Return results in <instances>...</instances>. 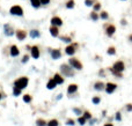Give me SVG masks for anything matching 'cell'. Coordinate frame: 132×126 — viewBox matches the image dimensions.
I'll list each match as a JSON object with an SVG mask.
<instances>
[{
    "label": "cell",
    "instance_id": "8d00e7d4",
    "mask_svg": "<svg viewBox=\"0 0 132 126\" xmlns=\"http://www.w3.org/2000/svg\"><path fill=\"white\" fill-rule=\"evenodd\" d=\"M85 118L89 119V118H90V113H89V112H85Z\"/></svg>",
    "mask_w": 132,
    "mask_h": 126
},
{
    "label": "cell",
    "instance_id": "2e32d148",
    "mask_svg": "<svg viewBox=\"0 0 132 126\" xmlns=\"http://www.w3.org/2000/svg\"><path fill=\"white\" fill-rule=\"evenodd\" d=\"M5 34L7 36H12L13 35V31H12V29H11V27L8 26V24H6L5 26Z\"/></svg>",
    "mask_w": 132,
    "mask_h": 126
},
{
    "label": "cell",
    "instance_id": "4dcf8cb0",
    "mask_svg": "<svg viewBox=\"0 0 132 126\" xmlns=\"http://www.w3.org/2000/svg\"><path fill=\"white\" fill-rule=\"evenodd\" d=\"M115 52H116L115 48H109V50H108V53L109 54H115Z\"/></svg>",
    "mask_w": 132,
    "mask_h": 126
},
{
    "label": "cell",
    "instance_id": "f1b7e54d",
    "mask_svg": "<svg viewBox=\"0 0 132 126\" xmlns=\"http://www.w3.org/2000/svg\"><path fill=\"white\" fill-rule=\"evenodd\" d=\"M23 101H24V102H27V103H29V102L31 101V97L29 95H26L24 97H23Z\"/></svg>",
    "mask_w": 132,
    "mask_h": 126
},
{
    "label": "cell",
    "instance_id": "ffe728a7",
    "mask_svg": "<svg viewBox=\"0 0 132 126\" xmlns=\"http://www.w3.org/2000/svg\"><path fill=\"white\" fill-rule=\"evenodd\" d=\"M99 18H100V16L97 15V13H96V12H95V10L90 13V19H92L93 21H97V20H99Z\"/></svg>",
    "mask_w": 132,
    "mask_h": 126
},
{
    "label": "cell",
    "instance_id": "f35d334b",
    "mask_svg": "<svg viewBox=\"0 0 132 126\" xmlns=\"http://www.w3.org/2000/svg\"><path fill=\"white\" fill-rule=\"evenodd\" d=\"M74 112H77V113H80V110H79V109H74Z\"/></svg>",
    "mask_w": 132,
    "mask_h": 126
},
{
    "label": "cell",
    "instance_id": "9a60e30c",
    "mask_svg": "<svg viewBox=\"0 0 132 126\" xmlns=\"http://www.w3.org/2000/svg\"><path fill=\"white\" fill-rule=\"evenodd\" d=\"M51 56H52L53 59H58V58H60V51L59 50H53L51 52Z\"/></svg>",
    "mask_w": 132,
    "mask_h": 126
},
{
    "label": "cell",
    "instance_id": "d4e9b609",
    "mask_svg": "<svg viewBox=\"0 0 132 126\" xmlns=\"http://www.w3.org/2000/svg\"><path fill=\"white\" fill-rule=\"evenodd\" d=\"M20 93H21V88H19L15 86V88H14V95L18 96V95H20Z\"/></svg>",
    "mask_w": 132,
    "mask_h": 126
},
{
    "label": "cell",
    "instance_id": "6da1fadb",
    "mask_svg": "<svg viewBox=\"0 0 132 126\" xmlns=\"http://www.w3.org/2000/svg\"><path fill=\"white\" fill-rule=\"evenodd\" d=\"M124 68H125V66H124L123 61H117V63H116V64L114 65V70H112V73L116 74V75H119V76H121L119 72L124 71Z\"/></svg>",
    "mask_w": 132,
    "mask_h": 126
},
{
    "label": "cell",
    "instance_id": "7402d4cb",
    "mask_svg": "<svg viewBox=\"0 0 132 126\" xmlns=\"http://www.w3.org/2000/svg\"><path fill=\"white\" fill-rule=\"evenodd\" d=\"M30 36L33 37V38H36V37L40 36V32H38V30H31L30 31Z\"/></svg>",
    "mask_w": 132,
    "mask_h": 126
},
{
    "label": "cell",
    "instance_id": "d6a6232c",
    "mask_svg": "<svg viewBox=\"0 0 132 126\" xmlns=\"http://www.w3.org/2000/svg\"><path fill=\"white\" fill-rule=\"evenodd\" d=\"M85 122H86V118L85 117H81V118H79V123L81 124V125H84L85 124Z\"/></svg>",
    "mask_w": 132,
    "mask_h": 126
},
{
    "label": "cell",
    "instance_id": "74e56055",
    "mask_svg": "<svg viewBox=\"0 0 132 126\" xmlns=\"http://www.w3.org/2000/svg\"><path fill=\"white\" fill-rule=\"evenodd\" d=\"M28 59H29L28 56H24V57H23V59H22V61H23V63H26V61H28Z\"/></svg>",
    "mask_w": 132,
    "mask_h": 126
},
{
    "label": "cell",
    "instance_id": "5bb4252c",
    "mask_svg": "<svg viewBox=\"0 0 132 126\" xmlns=\"http://www.w3.org/2000/svg\"><path fill=\"white\" fill-rule=\"evenodd\" d=\"M53 80H55V81L57 82V84H58V83L60 84V83H63V82H64V79H63L62 76L59 75V74H56V75L53 76Z\"/></svg>",
    "mask_w": 132,
    "mask_h": 126
},
{
    "label": "cell",
    "instance_id": "603a6c76",
    "mask_svg": "<svg viewBox=\"0 0 132 126\" xmlns=\"http://www.w3.org/2000/svg\"><path fill=\"white\" fill-rule=\"evenodd\" d=\"M103 87H104V84H103L102 82L95 83V89H97V90H102V89H103Z\"/></svg>",
    "mask_w": 132,
    "mask_h": 126
},
{
    "label": "cell",
    "instance_id": "3957f363",
    "mask_svg": "<svg viewBox=\"0 0 132 126\" xmlns=\"http://www.w3.org/2000/svg\"><path fill=\"white\" fill-rule=\"evenodd\" d=\"M27 84H28V79L27 78H21V79H19V80L15 81V86L19 88H21V89L27 87Z\"/></svg>",
    "mask_w": 132,
    "mask_h": 126
},
{
    "label": "cell",
    "instance_id": "30bf717a",
    "mask_svg": "<svg viewBox=\"0 0 132 126\" xmlns=\"http://www.w3.org/2000/svg\"><path fill=\"white\" fill-rule=\"evenodd\" d=\"M50 34L53 36V37H57L59 35V30H58V28L56 26H52L50 28Z\"/></svg>",
    "mask_w": 132,
    "mask_h": 126
},
{
    "label": "cell",
    "instance_id": "e575fe53",
    "mask_svg": "<svg viewBox=\"0 0 132 126\" xmlns=\"http://www.w3.org/2000/svg\"><path fill=\"white\" fill-rule=\"evenodd\" d=\"M93 102L96 104V103H99V102H100V98H99V97H94V98H93Z\"/></svg>",
    "mask_w": 132,
    "mask_h": 126
},
{
    "label": "cell",
    "instance_id": "83f0119b",
    "mask_svg": "<svg viewBox=\"0 0 132 126\" xmlns=\"http://www.w3.org/2000/svg\"><path fill=\"white\" fill-rule=\"evenodd\" d=\"M85 4H86V6H92V5H94V0H85Z\"/></svg>",
    "mask_w": 132,
    "mask_h": 126
},
{
    "label": "cell",
    "instance_id": "d590c367",
    "mask_svg": "<svg viewBox=\"0 0 132 126\" xmlns=\"http://www.w3.org/2000/svg\"><path fill=\"white\" fill-rule=\"evenodd\" d=\"M67 125H74V120H72V119H68V120H67Z\"/></svg>",
    "mask_w": 132,
    "mask_h": 126
},
{
    "label": "cell",
    "instance_id": "52a82bcc",
    "mask_svg": "<svg viewBox=\"0 0 132 126\" xmlns=\"http://www.w3.org/2000/svg\"><path fill=\"white\" fill-rule=\"evenodd\" d=\"M115 89H116V84L114 83H108L106 86V91L108 94H111L112 91H115Z\"/></svg>",
    "mask_w": 132,
    "mask_h": 126
},
{
    "label": "cell",
    "instance_id": "ab89813d",
    "mask_svg": "<svg viewBox=\"0 0 132 126\" xmlns=\"http://www.w3.org/2000/svg\"><path fill=\"white\" fill-rule=\"evenodd\" d=\"M128 110H129V111H130V110H132V105H130V104H129V106H128Z\"/></svg>",
    "mask_w": 132,
    "mask_h": 126
},
{
    "label": "cell",
    "instance_id": "4316f807",
    "mask_svg": "<svg viewBox=\"0 0 132 126\" xmlns=\"http://www.w3.org/2000/svg\"><path fill=\"white\" fill-rule=\"evenodd\" d=\"M36 124H37V126H44L45 124H46V123L44 122L43 119H38V120L36 122Z\"/></svg>",
    "mask_w": 132,
    "mask_h": 126
},
{
    "label": "cell",
    "instance_id": "8992f818",
    "mask_svg": "<svg viewBox=\"0 0 132 126\" xmlns=\"http://www.w3.org/2000/svg\"><path fill=\"white\" fill-rule=\"evenodd\" d=\"M51 24L52 26H56V27H59L63 24V21L60 18H58V16H53L52 19H51Z\"/></svg>",
    "mask_w": 132,
    "mask_h": 126
},
{
    "label": "cell",
    "instance_id": "7bdbcfd3",
    "mask_svg": "<svg viewBox=\"0 0 132 126\" xmlns=\"http://www.w3.org/2000/svg\"><path fill=\"white\" fill-rule=\"evenodd\" d=\"M129 38H130V41L132 42V35H130V37H129Z\"/></svg>",
    "mask_w": 132,
    "mask_h": 126
},
{
    "label": "cell",
    "instance_id": "4fadbf2b",
    "mask_svg": "<svg viewBox=\"0 0 132 126\" xmlns=\"http://www.w3.org/2000/svg\"><path fill=\"white\" fill-rule=\"evenodd\" d=\"M11 54L13 57H16L19 54V49L15 46V45H13L12 48H11Z\"/></svg>",
    "mask_w": 132,
    "mask_h": 126
},
{
    "label": "cell",
    "instance_id": "60d3db41",
    "mask_svg": "<svg viewBox=\"0 0 132 126\" xmlns=\"http://www.w3.org/2000/svg\"><path fill=\"white\" fill-rule=\"evenodd\" d=\"M116 118H117L118 120H119V119H121V116H119V113H117V117H116Z\"/></svg>",
    "mask_w": 132,
    "mask_h": 126
},
{
    "label": "cell",
    "instance_id": "ba28073f",
    "mask_svg": "<svg viewBox=\"0 0 132 126\" xmlns=\"http://www.w3.org/2000/svg\"><path fill=\"white\" fill-rule=\"evenodd\" d=\"M16 37H18V39H20V41H23V39L27 37V32L23 30H19L18 32H16Z\"/></svg>",
    "mask_w": 132,
    "mask_h": 126
},
{
    "label": "cell",
    "instance_id": "44dd1931",
    "mask_svg": "<svg viewBox=\"0 0 132 126\" xmlns=\"http://www.w3.org/2000/svg\"><path fill=\"white\" fill-rule=\"evenodd\" d=\"M66 7L67 8H73L74 7V0H68L67 2H66Z\"/></svg>",
    "mask_w": 132,
    "mask_h": 126
},
{
    "label": "cell",
    "instance_id": "b9f144b4",
    "mask_svg": "<svg viewBox=\"0 0 132 126\" xmlns=\"http://www.w3.org/2000/svg\"><path fill=\"white\" fill-rule=\"evenodd\" d=\"M104 126H114V125H112V124H106Z\"/></svg>",
    "mask_w": 132,
    "mask_h": 126
},
{
    "label": "cell",
    "instance_id": "1f68e13d",
    "mask_svg": "<svg viewBox=\"0 0 132 126\" xmlns=\"http://www.w3.org/2000/svg\"><path fill=\"white\" fill-rule=\"evenodd\" d=\"M41 5H49L50 4V0H40Z\"/></svg>",
    "mask_w": 132,
    "mask_h": 126
},
{
    "label": "cell",
    "instance_id": "5b68a950",
    "mask_svg": "<svg viewBox=\"0 0 132 126\" xmlns=\"http://www.w3.org/2000/svg\"><path fill=\"white\" fill-rule=\"evenodd\" d=\"M115 31H116V27L114 24H109V26H107L106 28V32L108 36H112L115 34Z\"/></svg>",
    "mask_w": 132,
    "mask_h": 126
},
{
    "label": "cell",
    "instance_id": "8fae6325",
    "mask_svg": "<svg viewBox=\"0 0 132 126\" xmlns=\"http://www.w3.org/2000/svg\"><path fill=\"white\" fill-rule=\"evenodd\" d=\"M31 54H33V57H34L35 59H37V58L40 57V50H38L37 46H34V48L31 49Z\"/></svg>",
    "mask_w": 132,
    "mask_h": 126
},
{
    "label": "cell",
    "instance_id": "ee69618b",
    "mask_svg": "<svg viewBox=\"0 0 132 126\" xmlns=\"http://www.w3.org/2000/svg\"><path fill=\"white\" fill-rule=\"evenodd\" d=\"M0 98H1V95H0Z\"/></svg>",
    "mask_w": 132,
    "mask_h": 126
},
{
    "label": "cell",
    "instance_id": "f546056e",
    "mask_svg": "<svg viewBox=\"0 0 132 126\" xmlns=\"http://www.w3.org/2000/svg\"><path fill=\"white\" fill-rule=\"evenodd\" d=\"M49 126H58V122L57 120H51L49 123Z\"/></svg>",
    "mask_w": 132,
    "mask_h": 126
},
{
    "label": "cell",
    "instance_id": "e0dca14e",
    "mask_svg": "<svg viewBox=\"0 0 132 126\" xmlns=\"http://www.w3.org/2000/svg\"><path fill=\"white\" fill-rule=\"evenodd\" d=\"M56 86H57V82H56L53 79H52V80H50V81L48 82V88H49V89H53Z\"/></svg>",
    "mask_w": 132,
    "mask_h": 126
},
{
    "label": "cell",
    "instance_id": "484cf974",
    "mask_svg": "<svg viewBox=\"0 0 132 126\" xmlns=\"http://www.w3.org/2000/svg\"><path fill=\"white\" fill-rule=\"evenodd\" d=\"M101 9V4H99V2H95L94 4V10L97 12V10H100Z\"/></svg>",
    "mask_w": 132,
    "mask_h": 126
},
{
    "label": "cell",
    "instance_id": "836d02e7",
    "mask_svg": "<svg viewBox=\"0 0 132 126\" xmlns=\"http://www.w3.org/2000/svg\"><path fill=\"white\" fill-rule=\"evenodd\" d=\"M62 41L63 42H71V38L70 37H62Z\"/></svg>",
    "mask_w": 132,
    "mask_h": 126
},
{
    "label": "cell",
    "instance_id": "9c48e42d",
    "mask_svg": "<svg viewBox=\"0 0 132 126\" xmlns=\"http://www.w3.org/2000/svg\"><path fill=\"white\" fill-rule=\"evenodd\" d=\"M62 72L64 74H66V75H73V72H71L70 67H68V66H66V65H63L62 66Z\"/></svg>",
    "mask_w": 132,
    "mask_h": 126
},
{
    "label": "cell",
    "instance_id": "cb8c5ba5",
    "mask_svg": "<svg viewBox=\"0 0 132 126\" xmlns=\"http://www.w3.org/2000/svg\"><path fill=\"white\" fill-rule=\"evenodd\" d=\"M100 18H101L102 20H107V19L109 18V15H108V13H107V12H102L101 15H100Z\"/></svg>",
    "mask_w": 132,
    "mask_h": 126
},
{
    "label": "cell",
    "instance_id": "277c9868",
    "mask_svg": "<svg viewBox=\"0 0 132 126\" xmlns=\"http://www.w3.org/2000/svg\"><path fill=\"white\" fill-rule=\"evenodd\" d=\"M70 64L73 66L74 68H77V70H81V68H82V65H81V63H80L79 60L74 59V58L70 59Z\"/></svg>",
    "mask_w": 132,
    "mask_h": 126
},
{
    "label": "cell",
    "instance_id": "d6986e66",
    "mask_svg": "<svg viewBox=\"0 0 132 126\" xmlns=\"http://www.w3.org/2000/svg\"><path fill=\"white\" fill-rule=\"evenodd\" d=\"M31 5H33V7H35V8H38L41 6V1L40 0H30Z\"/></svg>",
    "mask_w": 132,
    "mask_h": 126
},
{
    "label": "cell",
    "instance_id": "ac0fdd59",
    "mask_svg": "<svg viewBox=\"0 0 132 126\" xmlns=\"http://www.w3.org/2000/svg\"><path fill=\"white\" fill-rule=\"evenodd\" d=\"M77 89H78L77 84H71L70 87H68V89H67V91H68V94H72V93L77 91Z\"/></svg>",
    "mask_w": 132,
    "mask_h": 126
},
{
    "label": "cell",
    "instance_id": "7c38bea8",
    "mask_svg": "<svg viewBox=\"0 0 132 126\" xmlns=\"http://www.w3.org/2000/svg\"><path fill=\"white\" fill-rule=\"evenodd\" d=\"M74 52H75V48L73 45H70V46L66 48V53H67V54L72 56V54H74Z\"/></svg>",
    "mask_w": 132,
    "mask_h": 126
},
{
    "label": "cell",
    "instance_id": "7a4b0ae2",
    "mask_svg": "<svg viewBox=\"0 0 132 126\" xmlns=\"http://www.w3.org/2000/svg\"><path fill=\"white\" fill-rule=\"evenodd\" d=\"M9 13L12 14V15H18V16H22L23 15V9H22L21 6H18V5H15L13 7H11L9 9Z\"/></svg>",
    "mask_w": 132,
    "mask_h": 126
}]
</instances>
